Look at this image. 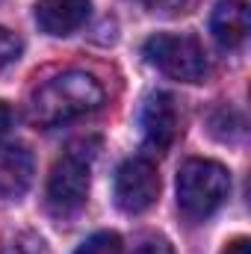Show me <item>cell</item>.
<instances>
[{"mask_svg": "<svg viewBox=\"0 0 251 254\" xmlns=\"http://www.w3.org/2000/svg\"><path fill=\"white\" fill-rule=\"evenodd\" d=\"M104 104V86L86 71H63L42 83L30 98V122L39 127H60L92 116Z\"/></svg>", "mask_w": 251, "mask_h": 254, "instance_id": "6da1fadb", "label": "cell"}, {"mask_svg": "<svg viewBox=\"0 0 251 254\" xmlns=\"http://www.w3.org/2000/svg\"><path fill=\"white\" fill-rule=\"evenodd\" d=\"M231 192V175L216 160H187L178 172V204L192 219L216 213Z\"/></svg>", "mask_w": 251, "mask_h": 254, "instance_id": "7a4b0ae2", "label": "cell"}, {"mask_svg": "<svg viewBox=\"0 0 251 254\" xmlns=\"http://www.w3.org/2000/svg\"><path fill=\"white\" fill-rule=\"evenodd\" d=\"M148 63L181 83H201L207 77L204 45L192 33H157L145 42Z\"/></svg>", "mask_w": 251, "mask_h": 254, "instance_id": "3957f363", "label": "cell"}, {"mask_svg": "<svg viewBox=\"0 0 251 254\" xmlns=\"http://www.w3.org/2000/svg\"><path fill=\"white\" fill-rule=\"evenodd\" d=\"M86 195H89V163L80 154L68 151L54 163L48 175V204L57 216H68L86 204Z\"/></svg>", "mask_w": 251, "mask_h": 254, "instance_id": "277c9868", "label": "cell"}, {"mask_svg": "<svg viewBox=\"0 0 251 254\" xmlns=\"http://www.w3.org/2000/svg\"><path fill=\"white\" fill-rule=\"evenodd\" d=\"M160 195V175L157 166L145 157H133L125 160L116 172V204L119 210H125L130 216L145 213L154 207Z\"/></svg>", "mask_w": 251, "mask_h": 254, "instance_id": "5b68a950", "label": "cell"}, {"mask_svg": "<svg viewBox=\"0 0 251 254\" xmlns=\"http://www.w3.org/2000/svg\"><path fill=\"white\" fill-rule=\"evenodd\" d=\"M181 130V119H178V107L175 98L169 92H154L145 107H142V133H145V145L154 148L157 154H163L175 136Z\"/></svg>", "mask_w": 251, "mask_h": 254, "instance_id": "8992f818", "label": "cell"}, {"mask_svg": "<svg viewBox=\"0 0 251 254\" xmlns=\"http://www.w3.org/2000/svg\"><path fill=\"white\" fill-rule=\"evenodd\" d=\"M89 0H39L36 3V24L48 36H71L89 18Z\"/></svg>", "mask_w": 251, "mask_h": 254, "instance_id": "52a82bcc", "label": "cell"}, {"mask_svg": "<svg viewBox=\"0 0 251 254\" xmlns=\"http://www.w3.org/2000/svg\"><path fill=\"white\" fill-rule=\"evenodd\" d=\"M33 154L24 145H0V198H21L33 184Z\"/></svg>", "mask_w": 251, "mask_h": 254, "instance_id": "ba28073f", "label": "cell"}, {"mask_svg": "<svg viewBox=\"0 0 251 254\" xmlns=\"http://www.w3.org/2000/svg\"><path fill=\"white\" fill-rule=\"evenodd\" d=\"M213 39L222 48H240L251 30V12L246 0H219L210 18Z\"/></svg>", "mask_w": 251, "mask_h": 254, "instance_id": "9c48e42d", "label": "cell"}, {"mask_svg": "<svg viewBox=\"0 0 251 254\" xmlns=\"http://www.w3.org/2000/svg\"><path fill=\"white\" fill-rule=\"evenodd\" d=\"M122 249H125V243L116 231H98L86 243H80V249L74 254H122Z\"/></svg>", "mask_w": 251, "mask_h": 254, "instance_id": "30bf717a", "label": "cell"}, {"mask_svg": "<svg viewBox=\"0 0 251 254\" xmlns=\"http://www.w3.org/2000/svg\"><path fill=\"white\" fill-rule=\"evenodd\" d=\"M21 51H24L21 36L12 33V30H6V27H0V71L9 68L12 63H18L21 60Z\"/></svg>", "mask_w": 251, "mask_h": 254, "instance_id": "8fae6325", "label": "cell"}, {"mask_svg": "<svg viewBox=\"0 0 251 254\" xmlns=\"http://www.w3.org/2000/svg\"><path fill=\"white\" fill-rule=\"evenodd\" d=\"M145 6H148L154 15L175 18V15H184V12H189L192 0H145Z\"/></svg>", "mask_w": 251, "mask_h": 254, "instance_id": "7c38bea8", "label": "cell"}, {"mask_svg": "<svg viewBox=\"0 0 251 254\" xmlns=\"http://www.w3.org/2000/svg\"><path fill=\"white\" fill-rule=\"evenodd\" d=\"M133 254H175V249L169 246V240H163V237H148V240H142Z\"/></svg>", "mask_w": 251, "mask_h": 254, "instance_id": "4fadbf2b", "label": "cell"}, {"mask_svg": "<svg viewBox=\"0 0 251 254\" xmlns=\"http://www.w3.org/2000/svg\"><path fill=\"white\" fill-rule=\"evenodd\" d=\"M222 254H251V240L249 237H237V240H231V243L225 246Z\"/></svg>", "mask_w": 251, "mask_h": 254, "instance_id": "5bb4252c", "label": "cell"}, {"mask_svg": "<svg viewBox=\"0 0 251 254\" xmlns=\"http://www.w3.org/2000/svg\"><path fill=\"white\" fill-rule=\"evenodd\" d=\"M9 127H12V107H9L6 101H0V142L6 139Z\"/></svg>", "mask_w": 251, "mask_h": 254, "instance_id": "9a60e30c", "label": "cell"}]
</instances>
